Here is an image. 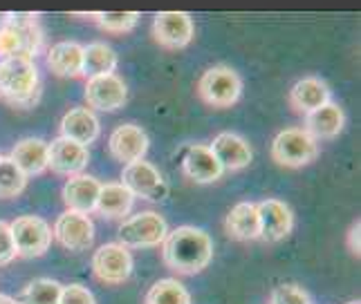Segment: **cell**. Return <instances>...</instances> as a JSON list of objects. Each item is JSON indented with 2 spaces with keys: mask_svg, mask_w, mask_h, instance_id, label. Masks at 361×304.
Returning <instances> with one entry per match:
<instances>
[{
  "mask_svg": "<svg viewBox=\"0 0 361 304\" xmlns=\"http://www.w3.org/2000/svg\"><path fill=\"white\" fill-rule=\"evenodd\" d=\"M161 260L171 271L180 275H193L207 269L214 258L211 237L195 226H180L171 231L161 242Z\"/></svg>",
  "mask_w": 361,
  "mask_h": 304,
  "instance_id": "obj_1",
  "label": "cell"
},
{
  "mask_svg": "<svg viewBox=\"0 0 361 304\" xmlns=\"http://www.w3.org/2000/svg\"><path fill=\"white\" fill-rule=\"evenodd\" d=\"M39 68L30 58L0 61V99L16 108H30L39 99Z\"/></svg>",
  "mask_w": 361,
  "mask_h": 304,
  "instance_id": "obj_2",
  "label": "cell"
},
{
  "mask_svg": "<svg viewBox=\"0 0 361 304\" xmlns=\"http://www.w3.org/2000/svg\"><path fill=\"white\" fill-rule=\"evenodd\" d=\"M43 32L36 14H7L0 27V61L5 58H30L41 52Z\"/></svg>",
  "mask_w": 361,
  "mask_h": 304,
  "instance_id": "obj_3",
  "label": "cell"
},
{
  "mask_svg": "<svg viewBox=\"0 0 361 304\" xmlns=\"http://www.w3.org/2000/svg\"><path fill=\"white\" fill-rule=\"evenodd\" d=\"M271 157L279 166L303 168L319 157V141L303 128H288L274 137Z\"/></svg>",
  "mask_w": 361,
  "mask_h": 304,
  "instance_id": "obj_4",
  "label": "cell"
},
{
  "mask_svg": "<svg viewBox=\"0 0 361 304\" xmlns=\"http://www.w3.org/2000/svg\"><path fill=\"white\" fill-rule=\"evenodd\" d=\"M197 94L211 108H231L243 94V79L227 65L209 68L197 81Z\"/></svg>",
  "mask_w": 361,
  "mask_h": 304,
  "instance_id": "obj_5",
  "label": "cell"
},
{
  "mask_svg": "<svg viewBox=\"0 0 361 304\" xmlns=\"http://www.w3.org/2000/svg\"><path fill=\"white\" fill-rule=\"evenodd\" d=\"M169 235V224L155 210H142L130 215L119 226V244L126 248L157 246Z\"/></svg>",
  "mask_w": 361,
  "mask_h": 304,
  "instance_id": "obj_6",
  "label": "cell"
},
{
  "mask_svg": "<svg viewBox=\"0 0 361 304\" xmlns=\"http://www.w3.org/2000/svg\"><path fill=\"white\" fill-rule=\"evenodd\" d=\"M9 231L16 246V258H41L52 244V228L36 215L16 217L9 224Z\"/></svg>",
  "mask_w": 361,
  "mask_h": 304,
  "instance_id": "obj_7",
  "label": "cell"
},
{
  "mask_svg": "<svg viewBox=\"0 0 361 304\" xmlns=\"http://www.w3.org/2000/svg\"><path fill=\"white\" fill-rule=\"evenodd\" d=\"M133 255L126 246L117 244H104L99 246L92 255V271L99 282L104 284H123L133 275Z\"/></svg>",
  "mask_w": 361,
  "mask_h": 304,
  "instance_id": "obj_8",
  "label": "cell"
},
{
  "mask_svg": "<svg viewBox=\"0 0 361 304\" xmlns=\"http://www.w3.org/2000/svg\"><path fill=\"white\" fill-rule=\"evenodd\" d=\"M121 184L130 190L133 197H144V199H153V201L164 199L169 193L164 177L159 175V170L153 166V163H148L144 159L123 166Z\"/></svg>",
  "mask_w": 361,
  "mask_h": 304,
  "instance_id": "obj_9",
  "label": "cell"
},
{
  "mask_svg": "<svg viewBox=\"0 0 361 304\" xmlns=\"http://www.w3.org/2000/svg\"><path fill=\"white\" fill-rule=\"evenodd\" d=\"M52 235L59 239V244L63 248L72 253H83L94 242V224L88 215L66 210L63 215H59Z\"/></svg>",
  "mask_w": 361,
  "mask_h": 304,
  "instance_id": "obj_10",
  "label": "cell"
},
{
  "mask_svg": "<svg viewBox=\"0 0 361 304\" xmlns=\"http://www.w3.org/2000/svg\"><path fill=\"white\" fill-rule=\"evenodd\" d=\"M193 18L186 11H161L153 20V36L161 47L182 49L193 41Z\"/></svg>",
  "mask_w": 361,
  "mask_h": 304,
  "instance_id": "obj_11",
  "label": "cell"
},
{
  "mask_svg": "<svg viewBox=\"0 0 361 304\" xmlns=\"http://www.w3.org/2000/svg\"><path fill=\"white\" fill-rule=\"evenodd\" d=\"M90 152L85 146L72 141V139L59 137L52 144H47V168H52L56 175H81L88 166Z\"/></svg>",
  "mask_w": 361,
  "mask_h": 304,
  "instance_id": "obj_12",
  "label": "cell"
},
{
  "mask_svg": "<svg viewBox=\"0 0 361 304\" xmlns=\"http://www.w3.org/2000/svg\"><path fill=\"white\" fill-rule=\"evenodd\" d=\"M126 85L117 74L97 76L85 83V103L90 110L115 112L126 103Z\"/></svg>",
  "mask_w": 361,
  "mask_h": 304,
  "instance_id": "obj_13",
  "label": "cell"
},
{
  "mask_svg": "<svg viewBox=\"0 0 361 304\" xmlns=\"http://www.w3.org/2000/svg\"><path fill=\"white\" fill-rule=\"evenodd\" d=\"M260 222V239L265 242H281L294 228L292 208L281 199H265L256 204Z\"/></svg>",
  "mask_w": 361,
  "mask_h": 304,
  "instance_id": "obj_14",
  "label": "cell"
},
{
  "mask_svg": "<svg viewBox=\"0 0 361 304\" xmlns=\"http://www.w3.org/2000/svg\"><path fill=\"white\" fill-rule=\"evenodd\" d=\"M108 148L113 152V157L121 163H135L142 161L148 152V137L146 132L135 123H123L113 130L108 139Z\"/></svg>",
  "mask_w": 361,
  "mask_h": 304,
  "instance_id": "obj_15",
  "label": "cell"
},
{
  "mask_svg": "<svg viewBox=\"0 0 361 304\" xmlns=\"http://www.w3.org/2000/svg\"><path fill=\"white\" fill-rule=\"evenodd\" d=\"M182 170L195 184H214L225 172L218 159L214 157V152L209 150V146H200V144L186 148L182 157Z\"/></svg>",
  "mask_w": 361,
  "mask_h": 304,
  "instance_id": "obj_16",
  "label": "cell"
},
{
  "mask_svg": "<svg viewBox=\"0 0 361 304\" xmlns=\"http://www.w3.org/2000/svg\"><path fill=\"white\" fill-rule=\"evenodd\" d=\"M214 157L222 166V170H243L252 163V148L240 134L233 132H220L214 144L209 146Z\"/></svg>",
  "mask_w": 361,
  "mask_h": 304,
  "instance_id": "obj_17",
  "label": "cell"
},
{
  "mask_svg": "<svg viewBox=\"0 0 361 304\" xmlns=\"http://www.w3.org/2000/svg\"><path fill=\"white\" fill-rule=\"evenodd\" d=\"M99 188H102V184H99L90 175L81 172V175L68 177V182L63 186V201H66L68 210L81 213V215L94 213Z\"/></svg>",
  "mask_w": 361,
  "mask_h": 304,
  "instance_id": "obj_18",
  "label": "cell"
},
{
  "mask_svg": "<svg viewBox=\"0 0 361 304\" xmlns=\"http://www.w3.org/2000/svg\"><path fill=\"white\" fill-rule=\"evenodd\" d=\"M330 87L326 85V81L317 79V76L301 79L290 90V106L298 114H310L319 110L321 106L330 103Z\"/></svg>",
  "mask_w": 361,
  "mask_h": 304,
  "instance_id": "obj_19",
  "label": "cell"
},
{
  "mask_svg": "<svg viewBox=\"0 0 361 304\" xmlns=\"http://www.w3.org/2000/svg\"><path fill=\"white\" fill-rule=\"evenodd\" d=\"M225 231L231 239H238V242H254V239H260V222H258L256 204H252V201L235 204L225 220Z\"/></svg>",
  "mask_w": 361,
  "mask_h": 304,
  "instance_id": "obj_20",
  "label": "cell"
},
{
  "mask_svg": "<svg viewBox=\"0 0 361 304\" xmlns=\"http://www.w3.org/2000/svg\"><path fill=\"white\" fill-rule=\"evenodd\" d=\"M61 137L72 139V141L88 148V144H92L99 137V119L88 108H72L61 119Z\"/></svg>",
  "mask_w": 361,
  "mask_h": 304,
  "instance_id": "obj_21",
  "label": "cell"
},
{
  "mask_svg": "<svg viewBox=\"0 0 361 304\" xmlns=\"http://www.w3.org/2000/svg\"><path fill=\"white\" fill-rule=\"evenodd\" d=\"M9 159L20 168L25 177H34L47 170V144L43 139H20V141L11 148Z\"/></svg>",
  "mask_w": 361,
  "mask_h": 304,
  "instance_id": "obj_22",
  "label": "cell"
},
{
  "mask_svg": "<svg viewBox=\"0 0 361 304\" xmlns=\"http://www.w3.org/2000/svg\"><path fill=\"white\" fill-rule=\"evenodd\" d=\"M343 123H345V114L337 103H326L321 106L319 110L305 114V132L310 137H314L317 141L319 139H332L337 137L343 130Z\"/></svg>",
  "mask_w": 361,
  "mask_h": 304,
  "instance_id": "obj_23",
  "label": "cell"
},
{
  "mask_svg": "<svg viewBox=\"0 0 361 304\" xmlns=\"http://www.w3.org/2000/svg\"><path fill=\"white\" fill-rule=\"evenodd\" d=\"M135 204V197L123 184H102L94 210L104 217H126Z\"/></svg>",
  "mask_w": 361,
  "mask_h": 304,
  "instance_id": "obj_24",
  "label": "cell"
},
{
  "mask_svg": "<svg viewBox=\"0 0 361 304\" xmlns=\"http://www.w3.org/2000/svg\"><path fill=\"white\" fill-rule=\"evenodd\" d=\"M81 63H83V47L72 41H61L49 47L47 52V68L56 76H81Z\"/></svg>",
  "mask_w": 361,
  "mask_h": 304,
  "instance_id": "obj_25",
  "label": "cell"
},
{
  "mask_svg": "<svg viewBox=\"0 0 361 304\" xmlns=\"http://www.w3.org/2000/svg\"><path fill=\"white\" fill-rule=\"evenodd\" d=\"M117 54L115 49L106 43H90L83 47V63H81V74L88 79H97V76L115 74L117 70Z\"/></svg>",
  "mask_w": 361,
  "mask_h": 304,
  "instance_id": "obj_26",
  "label": "cell"
},
{
  "mask_svg": "<svg viewBox=\"0 0 361 304\" xmlns=\"http://www.w3.org/2000/svg\"><path fill=\"white\" fill-rule=\"evenodd\" d=\"M144 304H191V296L176 277H164L148 289Z\"/></svg>",
  "mask_w": 361,
  "mask_h": 304,
  "instance_id": "obj_27",
  "label": "cell"
},
{
  "mask_svg": "<svg viewBox=\"0 0 361 304\" xmlns=\"http://www.w3.org/2000/svg\"><path fill=\"white\" fill-rule=\"evenodd\" d=\"M61 291H63V284H59L56 280H49V277H39V280H32L23 289V293L16 302L18 304H59Z\"/></svg>",
  "mask_w": 361,
  "mask_h": 304,
  "instance_id": "obj_28",
  "label": "cell"
},
{
  "mask_svg": "<svg viewBox=\"0 0 361 304\" xmlns=\"http://www.w3.org/2000/svg\"><path fill=\"white\" fill-rule=\"evenodd\" d=\"M25 186H27V177L20 172V168L9 157H0V199L18 197Z\"/></svg>",
  "mask_w": 361,
  "mask_h": 304,
  "instance_id": "obj_29",
  "label": "cell"
},
{
  "mask_svg": "<svg viewBox=\"0 0 361 304\" xmlns=\"http://www.w3.org/2000/svg\"><path fill=\"white\" fill-rule=\"evenodd\" d=\"M90 18H94V23L104 32L123 34L135 27L137 20H140V14L137 11H97V14H90Z\"/></svg>",
  "mask_w": 361,
  "mask_h": 304,
  "instance_id": "obj_30",
  "label": "cell"
},
{
  "mask_svg": "<svg viewBox=\"0 0 361 304\" xmlns=\"http://www.w3.org/2000/svg\"><path fill=\"white\" fill-rule=\"evenodd\" d=\"M269 304H310V296L296 284H281L271 291Z\"/></svg>",
  "mask_w": 361,
  "mask_h": 304,
  "instance_id": "obj_31",
  "label": "cell"
},
{
  "mask_svg": "<svg viewBox=\"0 0 361 304\" xmlns=\"http://www.w3.org/2000/svg\"><path fill=\"white\" fill-rule=\"evenodd\" d=\"M59 304H97V302H94V296L85 286L70 284V286H63V291H61Z\"/></svg>",
  "mask_w": 361,
  "mask_h": 304,
  "instance_id": "obj_32",
  "label": "cell"
},
{
  "mask_svg": "<svg viewBox=\"0 0 361 304\" xmlns=\"http://www.w3.org/2000/svg\"><path fill=\"white\" fill-rule=\"evenodd\" d=\"M14 260H16V246H14V239H11L9 224L0 220V266H5Z\"/></svg>",
  "mask_w": 361,
  "mask_h": 304,
  "instance_id": "obj_33",
  "label": "cell"
},
{
  "mask_svg": "<svg viewBox=\"0 0 361 304\" xmlns=\"http://www.w3.org/2000/svg\"><path fill=\"white\" fill-rule=\"evenodd\" d=\"M359 231H361V224L359 220L350 226V231H348V248H350V253L355 258H359Z\"/></svg>",
  "mask_w": 361,
  "mask_h": 304,
  "instance_id": "obj_34",
  "label": "cell"
},
{
  "mask_svg": "<svg viewBox=\"0 0 361 304\" xmlns=\"http://www.w3.org/2000/svg\"><path fill=\"white\" fill-rule=\"evenodd\" d=\"M0 304H18L14 298H9V296H3V293H0Z\"/></svg>",
  "mask_w": 361,
  "mask_h": 304,
  "instance_id": "obj_35",
  "label": "cell"
},
{
  "mask_svg": "<svg viewBox=\"0 0 361 304\" xmlns=\"http://www.w3.org/2000/svg\"><path fill=\"white\" fill-rule=\"evenodd\" d=\"M5 20H7V14H5V11H0V27L5 25Z\"/></svg>",
  "mask_w": 361,
  "mask_h": 304,
  "instance_id": "obj_36",
  "label": "cell"
},
{
  "mask_svg": "<svg viewBox=\"0 0 361 304\" xmlns=\"http://www.w3.org/2000/svg\"><path fill=\"white\" fill-rule=\"evenodd\" d=\"M348 304H361V302H359V300H355V302H348Z\"/></svg>",
  "mask_w": 361,
  "mask_h": 304,
  "instance_id": "obj_37",
  "label": "cell"
}]
</instances>
